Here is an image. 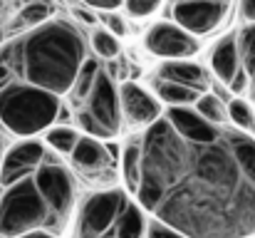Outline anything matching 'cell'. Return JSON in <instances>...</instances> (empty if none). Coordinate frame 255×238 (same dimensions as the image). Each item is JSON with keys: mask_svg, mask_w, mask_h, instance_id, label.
Wrapping results in <instances>:
<instances>
[{"mask_svg": "<svg viewBox=\"0 0 255 238\" xmlns=\"http://www.w3.org/2000/svg\"><path fill=\"white\" fill-rule=\"evenodd\" d=\"M136 204L188 238L255 236V137L221 127L186 139L161 117L141 139Z\"/></svg>", "mask_w": 255, "mask_h": 238, "instance_id": "cell-1", "label": "cell"}, {"mask_svg": "<svg viewBox=\"0 0 255 238\" xmlns=\"http://www.w3.org/2000/svg\"><path fill=\"white\" fill-rule=\"evenodd\" d=\"M0 60L10 65L15 79L65 97L85 65L87 47L75 25L67 20H47L0 45Z\"/></svg>", "mask_w": 255, "mask_h": 238, "instance_id": "cell-2", "label": "cell"}, {"mask_svg": "<svg viewBox=\"0 0 255 238\" xmlns=\"http://www.w3.org/2000/svg\"><path fill=\"white\" fill-rule=\"evenodd\" d=\"M62 114V97L32 87L27 82H10L0 89V124L20 137L32 139L45 134Z\"/></svg>", "mask_w": 255, "mask_h": 238, "instance_id": "cell-3", "label": "cell"}, {"mask_svg": "<svg viewBox=\"0 0 255 238\" xmlns=\"http://www.w3.org/2000/svg\"><path fill=\"white\" fill-rule=\"evenodd\" d=\"M35 229H50V211L30 176L0 196V238H17Z\"/></svg>", "mask_w": 255, "mask_h": 238, "instance_id": "cell-4", "label": "cell"}, {"mask_svg": "<svg viewBox=\"0 0 255 238\" xmlns=\"http://www.w3.org/2000/svg\"><path fill=\"white\" fill-rule=\"evenodd\" d=\"M77 119L87 137H94L102 142L119 137L124 119H122V104H119V84L114 82L112 75L99 72L92 94L80 107Z\"/></svg>", "mask_w": 255, "mask_h": 238, "instance_id": "cell-5", "label": "cell"}, {"mask_svg": "<svg viewBox=\"0 0 255 238\" xmlns=\"http://www.w3.org/2000/svg\"><path fill=\"white\" fill-rule=\"evenodd\" d=\"M32 181H35L42 201L47 204L50 231L60 234V229L65 226V221L75 211V179H72V174L62 164H52L45 159L42 166L35 171Z\"/></svg>", "mask_w": 255, "mask_h": 238, "instance_id": "cell-6", "label": "cell"}, {"mask_svg": "<svg viewBox=\"0 0 255 238\" xmlns=\"http://www.w3.org/2000/svg\"><path fill=\"white\" fill-rule=\"evenodd\" d=\"M129 204L127 194L119 189L94 191L80 209L77 219V238H104L109 236L117 216Z\"/></svg>", "mask_w": 255, "mask_h": 238, "instance_id": "cell-7", "label": "cell"}, {"mask_svg": "<svg viewBox=\"0 0 255 238\" xmlns=\"http://www.w3.org/2000/svg\"><path fill=\"white\" fill-rule=\"evenodd\" d=\"M233 7L208 0H173L171 17L178 27L191 32L193 37H208L223 30Z\"/></svg>", "mask_w": 255, "mask_h": 238, "instance_id": "cell-8", "label": "cell"}, {"mask_svg": "<svg viewBox=\"0 0 255 238\" xmlns=\"http://www.w3.org/2000/svg\"><path fill=\"white\" fill-rule=\"evenodd\" d=\"M144 50L154 57L169 60H191L201 50V40L178 27L173 20H159L144 32Z\"/></svg>", "mask_w": 255, "mask_h": 238, "instance_id": "cell-9", "label": "cell"}, {"mask_svg": "<svg viewBox=\"0 0 255 238\" xmlns=\"http://www.w3.org/2000/svg\"><path fill=\"white\" fill-rule=\"evenodd\" d=\"M119 104H122V119L131 129H149L154 122L164 117V104L154 97V92L131 79L119 84Z\"/></svg>", "mask_w": 255, "mask_h": 238, "instance_id": "cell-10", "label": "cell"}, {"mask_svg": "<svg viewBox=\"0 0 255 238\" xmlns=\"http://www.w3.org/2000/svg\"><path fill=\"white\" fill-rule=\"evenodd\" d=\"M45 144L37 139H22L12 147L5 149L2 161H0V184L2 189L35 176V171L42 166L45 161Z\"/></svg>", "mask_w": 255, "mask_h": 238, "instance_id": "cell-11", "label": "cell"}, {"mask_svg": "<svg viewBox=\"0 0 255 238\" xmlns=\"http://www.w3.org/2000/svg\"><path fill=\"white\" fill-rule=\"evenodd\" d=\"M70 159H72V166L87 179H109L112 169L119 161V149L117 144L112 147V144H104L102 139L82 134Z\"/></svg>", "mask_w": 255, "mask_h": 238, "instance_id": "cell-12", "label": "cell"}, {"mask_svg": "<svg viewBox=\"0 0 255 238\" xmlns=\"http://www.w3.org/2000/svg\"><path fill=\"white\" fill-rule=\"evenodd\" d=\"M208 65L213 70L216 79L221 84H231L233 79L243 72V60H241V47H238V32H226L218 37L208 55Z\"/></svg>", "mask_w": 255, "mask_h": 238, "instance_id": "cell-13", "label": "cell"}, {"mask_svg": "<svg viewBox=\"0 0 255 238\" xmlns=\"http://www.w3.org/2000/svg\"><path fill=\"white\" fill-rule=\"evenodd\" d=\"M164 119L173 127L176 134H181L186 139H211L221 129V127L206 122L193 107H169V109H164Z\"/></svg>", "mask_w": 255, "mask_h": 238, "instance_id": "cell-14", "label": "cell"}, {"mask_svg": "<svg viewBox=\"0 0 255 238\" xmlns=\"http://www.w3.org/2000/svg\"><path fill=\"white\" fill-rule=\"evenodd\" d=\"M156 75H159L156 79H166V82H176V84L191 87V89H196L201 94L208 92V87H211L206 67L193 62V60H169V62H161Z\"/></svg>", "mask_w": 255, "mask_h": 238, "instance_id": "cell-15", "label": "cell"}, {"mask_svg": "<svg viewBox=\"0 0 255 238\" xmlns=\"http://www.w3.org/2000/svg\"><path fill=\"white\" fill-rule=\"evenodd\" d=\"M146 226H149L146 211L139 204H131L129 201L122 209V214L117 216L109 236L112 238H146Z\"/></svg>", "mask_w": 255, "mask_h": 238, "instance_id": "cell-16", "label": "cell"}, {"mask_svg": "<svg viewBox=\"0 0 255 238\" xmlns=\"http://www.w3.org/2000/svg\"><path fill=\"white\" fill-rule=\"evenodd\" d=\"M154 97L169 109V107H193L196 99L201 97V92L176 84V82H166V79H156L154 84Z\"/></svg>", "mask_w": 255, "mask_h": 238, "instance_id": "cell-17", "label": "cell"}, {"mask_svg": "<svg viewBox=\"0 0 255 238\" xmlns=\"http://www.w3.org/2000/svg\"><path fill=\"white\" fill-rule=\"evenodd\" d=\"M119 161H122V179H124V186H127L129 194L136 196L139 184H141V144H139V142H129V144L122 149Z\"/></svg>", "mask_w": 255, "mask_h": 238, "instance_id": "cell-18", "label": "cell"}, {"mask_svg": "<svg viewBox=\"0 0 255 238\" xmlns=\"http://www.w3.org/2000/svg\"><path fill=\"white\" fill-rule=\"evenodd\" d=\"M99 72H102L99 62L87 57L85 65L80 67V72H77V77H75V82H72V89L67 92V97H70V102H72L75 107H82L87 102V97H89L92 89H94V82L99 77Z\"/></svg>", "mask_w": 255, "mask_h": 238, "instance_id": "cell-19", "label": "cell"}, {"mask_svg": "<svg viewBox=\"0 0 255 238\" xmlns=\"http://www.w3.org/2000/svg\"><path fill=\"white\" fill-rule=\"evenodd\" d=\"M80 139H82V132L70 124H52L45 132V147H50L52 152H57L62 157H70Z\"/></svg>", "mask_w": 255, "mask_h": 238, "instance_id": "cell-20", "label": "cell"}, {"mask_svg": "<svg viewBox=\"0 0 255 238\" xmlns=\"http://www.w3.org/2000/svg\"><path fill=\"white\" fill-rule=\"evenodd\" d=\"M228 109V127L253 137L255 132V107L246 97H231V102H226Z\"/></svg>", "mask_w": 255, "mask_h": 238, "instance_id": "cell-21", "label": "cell"}, {"mask_svg": "<svg viewBox=\"0 0 255 238\" xmlns=\"http://www.w3.org/2000/svg\"><path fill=\"white\" fill-rule=\"evenodd\" d=\"M193 109L206 119V122H211V124H216V127H226L228 124V109H226V99L221 97V94H216V92H203L198 99H196V104H193Z\"/></svg>", "mask_w": 255, "mask_h": 238, "instance_id": "cell-22", "label": "cell"}, {"mask_svg": "<svg viewBox=\"0 0 255 238\" xmlns=\"http://www.w3.org/2000/svg\"><path fill=\"white\" fill-rule=\"evenodd\" d=\"M89 45H92L94 55L102 57V60H107V62H114V60L122 55V40L114 37V35H112L109 30H104V27H94V30H92Z\"/></svg>", "mask_w": 255, "mask_h": 238, "instance_id": "cell-23", "label": "cell"}, {"mask_svg": "<svg viewBox=\"0 0 255 238\" xmlns=\"http://www.w3.org/2000/svg\"><path fill=\"white\" fill-rule=\"evenodd\" d=\"M238 47H241L243 70L251 79V94L255 99V25H243L238 30Z\"/></svg>", "mask_w": 255, "mask_h": 238, "instance_id": "cell-24", "label": "cell"}, {"mask_svg": "<svg viewBox=\"0 0 255 238\" xmlns=\"http://www.w3.org/2000/svg\"><path fill=\"white\" fill-rule=\"evenodd\" d=\"M47 20H52V7H50L45 0L27 2V5H22L20 12H17V22L25 25V27H30V30L37 27V25H42V22H47Z\"/></svg>", "mask_w": 255, "mask_h": 238, "instance_id": "cell-25", "label": "cell"}, {"mask_svg": "<svg viewBox=\"0 0 255 238\" xmlns=\"http://www.w3.org/2000/svg\"><path fill=\"white\" fill-rule=\"evenodd\" d=\"M161 5H164V0H124L122 2L127 15L134 20H146V17L156 15L161 10Z\"/></svg>", "mask_w": 255, "mask_h": 238, "instance_id": "cell-26", "label": "cell"}, {"mask_svg": "<svg viewBox=\"0 0 255 238\" xmlns=\"http://www.w3.org/2000/svg\"><path fill=\"white\" fill-rule=\"evenodd\" d=\"M102 20H104V30H109V32H112L114 37H119V40L129 32V30H127V20H124L117 10L104 12V17H102Z\"/></svg>", "mask_w": 255, "mask_h": 238, "instance_id": "cell-27", "label": "cell"}, {"mask_svg": "<svg viewBox=\"0 0 255 238\" xmlns=\"http://www.w3.org/2000/svg\"><path fill=\"white\" fill-rule=\"evenodd\" d=\"M146 238H188L183 236V234H178V231H173L169 226H164L161 221H149V226H146Z\"/></svg>", "mask_w": 255, "mask_h": 238, "instance_id": "cell-28", "label": "cell"}, {"mask_svg": "<svg viewBox=\"0 0 255 238\" xmlns=\"http://www.w3.org/2000/svg\"><path fill=\"white\" fill-rule=\"evenodd\" d=\"M82 5H87L89 10H99V12H112L117 7H122L124 0H80Z\"/></svg>", "mask_w": 255, "mask_h": 238, "instance_id": "cell-29", "label": "cell"}, {"mask_svg": "<svg viewBox=\"0 0 255 238\" xmlns=\"http://www.w3.org/2000/svg\"><path fill=\"white\" fill-rule=\"evenodd\" d=\"M241 2V17L246 25H255V0H238Z\"/></svg>", "mask_w": 255, "mask_h": 238, "instance_id": "cell-30", "label": "cell"}, {"mask_svg": "<svg viewBox=\"0 0 255 238\" xmlns=\"http://www.w3.org/2000/svg\"><path fill=\"white\" fill-rule=\"evenodd\" d=\"M17 238H57V234H52L50 229H35V231H27Z\"/></svg>", "mask_w": 255, "mask_h": 238, "instance_id": "cell-31", "label": "cell"}, {"mask_svg": "<svg viewBox=\"0 0 255 238\" xmlns=\"http://www.w3.org/2000/svg\"><path fill=\"white\" fill-rule=\"evenodd\" d=\"M208 2H221V5H231V7H233L238 0H208Z\"/></svg>", "mask_w": 255, "mask_h": 238, "instance_id": "cell-32", "label": "cell"}, {"mask_svg": "<svg viewBox=\"0 0 255 238\" xmlns=\"http://www.w3.org/2000/svg\"><path fill=\"white\" fill-rule=\"evenodd\" d=\"M2 154H5V147H2V142H0V161H2Z\"/></svg>", "mask_w": 255, "mask_h": 238, "instance_id": "cell-33", "label": "cell"}, {"mask_svg": "<svg viewBox=\"0 0 255 238\" xmlns=\"http://www.w3.org/2000/svg\"><path fill=\"white\" fill-rule=\"evenodd\" d=\"M27 2H37V0H22V5H27Z\"/></svg>", "mask_w": 255, "mask_h": 238, "instance_id": "cell-34", "label": "cell"}, {"mask_svg": "<svg viewBox=\"0 0 255 238\" xmlns=\"http://www.w3.org/2000/svg\"><path fill=\"white\" fill-rule=\"evenodd\" d=\"M104 238H112V236H104Z\"/></svg>", "mask_w": 255, "mask_h": 238, "instance_id": "cell-35", "label": "cell"}, {"mask_svg": "<svg viewBox=\"0 0 255 238\" xmlns=\"http://www.w3.org/2000/svg\"><path fill=\"white\" fill-rule=\"evenodd\" d=\"M253 137H255V132H253Z\"/></svg>", "mask_w": 255, "mask_h": 238, "instance_id": "cell-36", "label": "cell"}, {"mask_svg": "<svg viewBox=\"0 0 255 238\" xmlns=\"http://www.w3.org/2000/svg\"><path fill=\"white\" fill-rule=\"evenodd\" d=\"M253 238H255V236H253Z\"/></svg>", "mask_w": 255, "mask_h": 238, "instance_id": "cell-37", "label": "cell"}]
</instances>
